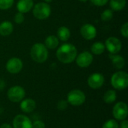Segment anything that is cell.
<instances>
[{"label":"cell","instance_id":"7402d4cb","mask_svg":"<svg viewBox=\"0 0 128 128\" xmlns=\"http://www.w3.org/2000/svg\"><path fill=\"white\" fill-rule=\"evenodd\" d=\"M117 94L114 90H108L104 95V100L106 104H112L116 101Z\"/></svg>","mask_w":128,"mask_h":128},{"label":"cell","instance_id":"8992f818","mask_svg":"<svg viewBox=\"0 0 128 128\" xmlns=\"http://www.w3.org/2000/svg\"><path fill=\"white\" fill-rule=\"evenodd\" d=\"M7 95L10 101L18 103L23 100L26 95V92L22 87L20 86H14L8 89Z\"/></svg>","mask_w":128,"mask_h":128},{"label":"cell","instance_id":"83f0119b","mask_svg":"<svg viewBox=\"0 0 128 128\" xmlns=\"http://www.w3.org/2000/svg\"><path fill=\"white\" fill-rule=\"evenodd\" d=\"M121 34H122V36H124V38H128V22H126L125 23H124L122 25V26L121 27Z\"/></svg>","mask_w":128,"mask_h":128},{"label":"cell","instance_id":"277c9868","mask_svg":"<svg viewBox=\"0 0 128 128\" xmlns=\"http://www.w3.org/2000/svg\"><path fill=\"white\" fill-rule=\"evenodd\" d=\"M33 15L38 20H46L51 14V8L48 3L39 2L33 7Z\"/></svg>","mask_w":128,"mask_h":128},{"label":"cell","instance_id":"8fae6325","mask_svg":"<svg viewBox=\"0 0 128 128\" xmlns=\"http://www.w3.org/2000/svg\"><path fill=\"white\" fill-rule=\"evenodd\" d=\"M104 76L100 73H94L89 76L88 79V84L90 88L98 89L102 87L104 83Z\"/></svg>","mask_w":128,"mask_h":128},{"label":"cell","instance_id":"30bf717a","mask_svg":"<svg viewBox=\"0 0 128 128\" xmlns=\"http://www.w3.org/2000/svg\"><path fill=\"white\" fill-rule=\"evenodd\" d=\"M93 56L91 52L88 51H84L80 53L76 57V64L80 68H87L93 62Z\"/></svg>","mask_w":128,"mask_h":128},{"label":"cell","instance_id":"ffe728a7","mask_svg":"<svg viewBox=\"0 0 128 128\" xmlns=\"http://www.w3.org/2000/svg\"><path fill=\"white\" fill-rule=\"evenodd\" d=\"M110 5L112 10H122L126 5V0H110Z\"/></svg>","mask_w":128,"mask_h":128},{"label":"cell","instance_id":"e0dca14e","mask_svg":"<svg viewBox=\"0 0 128 128\" xmlns=\"http://www.w3.org/2000/svg\"><path fill=\"white\" fill-rule=\"evenodd\" d=\"M110 58L112 60V64L115 68L116 69H122L124 67L125 64V61L124 58L117 54H110L109 56Z\"/></svg>","mask_w":128,"mask_h":128},{"label":"cell","instance_id":"cb8c5ba5","mask_svg":"<svg viewBox=\"0 0 128 128\" xmlns=\"http://www.w3.org/2000/svg\"><path fill=\"white\" fill-rule=\"evenodd\" d=\"M14 0H0V9L8 10L14 4Z\"/></svg>","mask_w":128,"mask_h":128},{"label":"cell","instance_id":"ac0fdd59","mask_svg":"<svg viewBox=\"0 0 128 128\" xmlns=\"http://www.w3.org/2000/svg\"><path fill=\"white\" fill-rule=\"evenodd\" d=\"M59 44V40L56 35H49L44 42V45L47 49L50 50H54L57 48Z\"/></svg>","mask_w":128,"mask_h":128},{"label":"cell","instance_id":"2e32d148","mask_svg":"<svg viewBox=\"0 0 128 128\" xmlns=\"http://www.w3.org/2000/svg\"><path fill=\"white\" fill-rule=\"evenodd\" d=\"M14 30V26L10 21H4L0 23V35L8 36Z\"/></svg>","mask_w":128,"mask_h":128},{"label":"cell","instance_id":"4316f807","mask_svg":"<svg viewBox=\"0 0 128 128\" xmlns=\"http://www.w3.org/2000/svg\"><path fill=\"white\" fill-rule=\"evenodd\" d=\"M68 101L64 100H61L60 101H58V104H57V109L59 111H63L64 110L67 109L68 107Z\"/></svg>","mask_w":128,"mask_h":128},{"label":"cell","instance_id":"5b68a950","mask_svg":"<svg viewBox=\"0 0 128 128\" xmlns=\"http://www.w3.org/2000/svg\"><path fill=\"white\" fill-rule=\"evenodd\" d=\"M67 101L72 106H78L83 104L86 101V95L83 92L79 89L70 91L67 96Z\"/></svg>","mask_w":128,"mask_h":128},{"label":"cell","instance_id":"7c38bea8","mask_svg":"<svg viewBox=\"0 0 128 128\" xmlns=\"http://www.w3.org/2000/svg\"><path fill=\"white\" fill-rule=\"evenodd\" d=\"M80 34L83 38L86 40H92L94 39L96 35H97V29L96 28L90 24V23H86L84 24L81 28H80Z\"/></svg>","mask_w":128,"mask_h":128},{"label":"cell","instance_id":"7a4b0ae2","mask_svg":"<svg viewBox=\"0 0 128 128\" xmlns=\"http://www.w3.org/2000/svg\"><path fill=\"white\" fill-rule=\"evenodd\" d=\"M30 56L34 62L37 63H44L48 58V49L44 44L37 43L32 46Z\"/></svg>","mask_w":128,"mask_h":128},{"label":"cell","instance_id":"484cf974","mask_svg":"<svg viewBox=\"0 0 128 128\" xmlns=\"http://www.w3.org/2000/svg\"><path fill=\"white\" fill-rule=\"evenodd\" d=\"M24 19H25L24 15L21 12H17L14 15V22L16 24H21V23H22L23 21H24Z\"/></svg>","mask_w":128,"mask_h":128},{"label":"cell","instance_id":"4fadbf2b","mask_svg":"<svg viewBox=\"0 0 128 128\" xmlns=\"http://www.w3.org/2000/svg\"><path fill=\"white\" fill-rule=\"evenodd\" d=\"M31 120L24 115H17L13 120L14 128H32Z\"/></svg>","mask_w":128,"mask_h":128},{"label":"cell","instance_id":"f546056e","mask_svg":"<svg viewBox=\"0 0 128 128\" xmlns=\"http://www.w3.org/2000/svg\"><path fill=\"white\" fill-rule=\"evenodd\" d=\"M32 128H45V124L42 121L38 120L32 123Z\"/></svg>","mask_w":128,"mask_h":128},{"label":"cell","instance_id":"603a6c76","mask_svg":"<svg viewBox=\"0 0 128 128\" xmlns=\"http://www.w3.org/2000/svg\"><path fill=\"white\" fill-rule=\"evenodd\" d=\"M100 17L103 21H110L113 17V11L111 9H106L102 12Z\"/></svg>","mask_w":128,"mask_h":128},{"label":"cell","instance_id":"ba28073f","mask_svg":"<svg viewBox=\"0 0 128 128\" xmlns=\"http://www.w3.org/2000/svg\"><path fill=\"white\" fill-rule=\"evenodd\" d=\"M112 114L115 118L117 120H124L128 115V105L124 102H118L117 103L112 110Z\"/></svg>","mask_w":128,"mask_h":128},{"label":"cell","instance_id":"44dd1931","mask_svg":"<svg viewBox=\"0 0 128 128\" xmlns=\"http://www.w3.org/2000/svg\"><path fill=\"white\" fill-rule=\"evenodd\" d=\"M105 45L100 41L94 43L91 46V51L94 55H101L105 51Z\"/></svg>","mask_w":128,"mask_h":128},{"label":"cell","instance_id":"d4e9b609","mask_svg":"<svg viewBox=\"0 0 128 128\" xmlns=\"http://www.w3.org/2000/svg\"><path fill=\"white\" fill-rule=\"evenodd\" d=\"M118 124L116 120L113 119H110L106 121L104 124L102 128H118Z\"/></svg>","mask_w":128,"mask_h":128},{"label":"cell","instance_id":"836d02e7","mask_svg":"<svg viewBox=\"0 0 128 128\" xmlns=\"http://www.w3.org/2000/svg\"><path fill=\"white\" fill-rule=\"evenodd\" d=\"M44 2H46V3H49V2H51L52 0H44Z\"/></svg>","mask_w":128,"mask_h":128},{"label":"cell","instance_id":"6da1fadb","mask_svg":"<svg viewBox=\"0 0 128 128\" xmlns=\"http://www.w3.org/2000/svg\"><path fill=\"white\" fill-rule=\"evenodd\" d=\"M77 56V50L76 46L71 44H64L58 48L56 51V57L59 62L64 64H70L73 62Z\"/></svg>","mask_w":128,"mask_h":128},{"label":"cell","instance_id":"52a82bcc","mask_svg":"<svg viewBox=\"0 0 128 128\" xmlns=\"http://www.w3.org/2000/svg\"><path fill=\"white\" fill-rule=\"evenodd\" d=\"M105 48L111 54H117L122 50V44L121 40L116 37H110L105 41Z\"/></svg>","mask_w":128,"mask_h":128},{"label":"cell","instance_id":"d6a6232c","mask_svg":"<svg viewBox=\"0 0 128 128\" xmlns=\"http://www.w3.org/2000/svg\"><path fill=\"white\" fill-rule=\"evenodd\" d=\"M4 87V81L0 79V90L3 89Z\"/></svg>","mask_w":128,"mask_h":128},{"label":"cell","instance_id":"1f68e13d","mask_svg":"<svg viewBox=\"0 0 128 128\" xmlns=\"http://www.w3.org/2000/svg\"><path fill=\"white\" fill-rule=\"evenodd\" d=\"M0 128H12V127L9 124H3L0 126Z\"/></svg>","mask_w":128,"mask_h":128},{"label":"cell","instance_id":"3957f363","mask_svg":"<svg viewBox=\"0 0 128 128\" xmlns=\"http://www.w3.org/2000/svg\"><path fill=\"white\" fill-rule=\"evenodd\" d=\"M111 84L117 90L125 89L128 86V74L125 71L116 72L112 76Z\"/></svg>","mask_w":128,"mask_h":128},{"label":"cell","instance_id":"d6986e66","mask_svg":"<svg viewBox=\"0 0 128 128\" xmlns=\"http://www.w3.org/2000/svg\"><path fill=\"white\" fill-rule=\"evenodd\" d=\"M70 37V32L66 26H61L57 31V38L62 41H67Z\"/></svg>","mask_w":128,"mask_h":128},{"label":"cell","instance_id":"f1b7e54d","mask_svg":"<svg viewBox=\"0 0 128 128\" xmlns=\"http://www.w3.org/2000/svg\"><path fill=\"white\" fill-rule=\"evenodd\" d=\"M91 2L94 4L95 6H99V7H101V6H104L105 5L109 0H90Z\"/></svg>","mask_w":128,"mask_h":128},{"label":"cell","instance_id":"5bb4252c","mask_svg":"<svg viewBox=\"0 0 128 128\" xmlns=\"http://www.w3.org/2000/svg\"><path fill=\"white\" fill-rule=\"evenodd\" d=\"M34 7V2L32 0H19L16 4V8L18 12L22 14L29 12Z\"/></svg>","mask_w":128,"mask_h":128},{"label":"cell","instance_id":"e575fe53","mask_svg":"<svg viewBox=\"0 0 128 128\" xmlns=\"http://www.w3.org/2000/svg\"><path fill=\"white\" fill-rule=\"evenodd\" d=\"M78 1H80V2H87L88 0H78Z\"/></svg>","mask_w":128,"mask_h":128},{"label":"cell","instance_id":"4dcf8cb0","mask_svg":"<svg viewBox=\"0 0 128 128\" xmlns=\"http://www.w3.org/2000/svg\"><path fill=\"white\" fill-rule=\"evenodd\" d=\"M120 128H128V120H122V122L120 124Z\"/></svg>","mask_w":128,"mask_h":128},{"label":"cell","instance_id":"9a60e30c","mask_svg":"<svg viewBox=\"0 0 128 128\" xmlns=\"http://www.w3.org/2000/svg\"><path fill=\"white\" fill-rule=\"evenodd\" d=\"M21 101L22 102L20 104V109L22 112L26 113H29L34 110L36 107V103L34 100L31 98H26Z\"/></svg>","mask_w":128,"mask_h":128},{"label":"cell","instance_id":"9c48e42d","mask_svg":"<svg viewBox=\"0 0 128 128\" xmlns=\"http://www.w3.org/2000/svg\"><path fill=\"white\" fill-rule=\"evenodd\" d=\"M23 64L20 58H11L6 63V70L10 74H18L21 71Z\"/></svg>","mask_w":128,"mask_h":128}]
</instances>
